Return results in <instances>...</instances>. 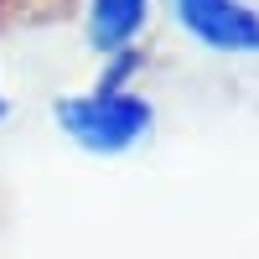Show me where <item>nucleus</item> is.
Segmentation results:
<instances>
[{
  "mask_svg": "<svg viewBox=\"0 0 259 259\" xmlns=\"http://www.w3.org/2000/svg\"><path fill=\"white\" fill-rule=\"evenodd\" d=\"M135 73H140V52H135V47H124V52L109 57V68H104L99 89H130V78H135Z\"/></svg>",
  "mask_w": 259,
  "mask_h": 259,
  "instance_id": "20e7f679",
  "label": "nucleus"
},
{
  "mask_svg": "<svg viewBox=\"0 0 259 259\" xmlns=\"http://www.w3.org/2000/svg\"><path fill=\"white\" fill-rule=\"evenodd\" d=\"M0 6H6V0H0Z\"/></svg>",
  "mask_w": 259,
  "mask_h": 259,
  "instance_id": "423d86ee",
  "label": "nucleus"
},
{
  "mask_svg": "<svg viewBox=\"0 0 259 259\" xmlns=\"http://www.w3.org/2000/svg\"><path fill=\"white\" fill-rule=\"evenodd\" d=\"M177 21L212 52H259V11L244 0H177Z\"/></svg>",
  "mask_w": 259,
  "mask_h": 259,
  "instance_id": "f03ea898",
  "label": "nucleus"
},
{
  "mask_svg": "<svg viewBox=\"0 0 259 259\" xmlns=\"http://www.w3.org/2000/svg\"><path fill=\"white\" fill-rule=\"evenodd\" d=\"M57 124L73 145L94 150V156H119V150L140 145L156 124V109L135 89H94V94H62L57 99Z\"/></svg>",
  "mask_w": 259,
  "mask_h": 259,
  "instance_id": "f257e3e1",
  "label": "nucleus"
},
{
  "mask_svg": "<svg viewBox=\"0 0 259 259\" xmlns=\"http://www.w3.org/2000/svg\"><path fill=\"white\" fill-rule=\"evenodd\" d=\"M0 119H6V94H0Z\"/></svg>",
  "mask_w": 259,
  "mask_h": 259,
  "instance_id": "39448f33",
  "label": "nucleus"
},
{
  "mask_svg": "<svg viewBox=\"0 0 259 259\" xmlns=\"http://www.w3.org/2000/svg\"><path fill=\"white\" fill-rule=\"evenodd\" d=\"M145 16H150V0H89V47L114 57L124 47H135V36L145 31Z\"/></svg>",
  "mask_w": 259,
  "mask_h": 259,
  "instance_id": "7ed1b4c3",
  "label": "nucleus"
}]
</instances>
